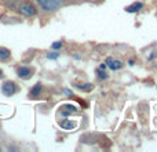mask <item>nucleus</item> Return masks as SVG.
Here are the masks:
<instances>
[{"label": "nucleus", "mask_w": 157, "mask_h": 152, "mask_svg": "<svg viewBox=\"0 0 157 152\" xmlns=\"http://www.w3.org/2000/svg\"><path fill=\"white\" fill-rule=\"evenodd\" d=\"M62 46H63L62 42H55V43H52V44H51V49L52 50H59Z\"/></svg>", "instance_id": "nucleus-13"}, {"label": "nucleus", "mask_w": 157, "mask_h": 152, "mask_svg": "<svg viewBox=\"0 0 157 152\" xmlns=\"http://www.w3.org/2000/svg\"><path fill=\"white\" fill-rule=\"evenodd\" d=\"M40 93H42V84L37 83V84H35V86H33V89L30 90V97H32V98L39 97Z\"/></svg>", "instance_id": "nucleus-8"}, {"label": "nucleus", "mask_w": 157, "mask_h": 152, "mask_svg": "<svg viewBox=\"0 0 157 152\" xmlns=\"http://www.w3.org/2000/svg\"><path fill=\"white\" fill-rule=\"evenodd\" d=\"M99 69H106V64H105V62L103 64H101L99 65Z\"/></svg>", "instance_id": "nucleus-15"}, {"label": "nucleus", "mask_w": 157, "mask_h": 152, "mask_svg": "<svg viewBox=\"0 0 157 152\" xmlns=\"http://www.w3.org/2000/svg\"><path fill=\"white\" fill-rule=\"evenodd\" d=\"M20 13L25 17H33L36 15V8L29 3H23L20 6Z\"/></svg>", "instance_id": "nucleus-3"}, {"label": "nucleus", "mask_w": 157, "mask_h": 152, "mask_svg": "<svg viewBox=\"0 0 157 152\" xmlns=\"http://www.w3.org/2000/svg\"><path fill=\"white\" fill-rule=\"evenodd\" d=\"M142 7H143V3H141V2H135V3H132V4L125 7V11H127V13H138Z\"/></svg>", "instance_id": "nucleus-6"}, {"label": "nucleus", "mask_w": 157, "mask_h": 152, "mask_svg": "<svg viewBox=\"0 0 157 152\" xmlns=\"http://www.w3.org/2000/svg\"><path fill=\"white\" fill-rule=\"evenodd\" d=\"M3 78V71H2V69H0V79Z\"/></svg>", "instance_id": "nucleus-18"}, {"label": "nucleus", "mask_w": 157, "mask_h": 152, "mask_svg": "<svg viewBox=\"0 0 157 152\" xmlns=\"http://www.w3.org/2000/svg\"><path fill=\"white\" fill-rule=\"evenodd\" d=\"M36 3L44 11H57L59 8V3L57 0H36Z\"/></svg>", "instance_id": "nucleus-1"}, {"label": "nucleus", "mask_w": 157, "mask_h": 152, "mask_svg": "<svg viewBox=\"0 0 157 152\" xmlns=\"http://www.w3.org/2000/svg\"><path fill=\"white\" fill-rule=\"evenodd\" d=\"M10 58V51L7 49H0V60H7Z\"/></svg>", "instance_id": "nucleus-11"}, {"label": "nucleus", "mask_w": 157, "mask_h": 152, "mask_svg": "<svg viewBox=\"0 0 157 152\" xmlns=\"http://www.w3.org/2000/svg\"><path fill=\"white\" fill-rule=\"evenodd\" d=\"M59 57V53H48L47 54V58L48 60H57Z\"/></svg>", "instance_id": "nucleus-14"}, {"label": "nucleus", "mask_w": 157, "mask_h": 152, "mask_svg": "<svg viewBox=\"0 0 157 152\" xmlns=\"http://www.w3.org/2000/svg\"><path fill=\"white\" fill-rule=\"evenodd\" d=\"M57 2H58V3L61 4V3H63V2H65V0H57Z\"/></svg>", "instance_id": "nucleus-19"}, {"label": "nucleus", "mask_w": 157, "mask_h": 152, "mask_svg": "<svg viewBox=\"0 0 157 152\" xmlns=\"http://www.w3.org/2000/svg\"><path fill=\"white\" fill-rule=\"evenodd\" d=\"M0 151H2V149H0Z\"/></svg>", "instance_id": "nucleus-20"}, {"label": "nucleus", "mask_w": 157, "mask_h": 152, "mask_svg": "<svg viewBox=\"0 0 157 152\" xmlns=\"http://www.w3.org/2000/svg\"><path fill=\"white\" fill-rule=\"evenodd\" d=\"M59 126L62 127L63 130H72L76 127V123L73 120H69V119H65L62 122H59Z\"/></svg>", "instance_id": "nucleus-7"}, {"label": "nucleus", "mask_w": 157, "mask_h": 152, "mask_svg": "<svg viewBox=\"0 0 157 152\" xmlns=\"http://www.w3.org/2000/svg\"><path fill=\"white\" fill-rule=\"evenodd\" d=\"M61 111H62V115H66V113L69 112H76V107L75 105H63L62 108H61Z\"/></svg>", "instance_id": "nucleus-9"}, {"label": "nucleus", "mask_w": 157, "mask_h": 152, "mask_svg": "<svg viewBox=\"0 0 157 152\" xmlns=\"http://www.w3.org/2000/svg\"><path fill=\"white\" fill-rule=\"evenodd\" d=\"M128 65H131V66H132V65H134V61H132V60H130V61H128Z\"/></svg>", "instance_id": "nucleus-16"}, {"label": "nucleus", "mask_w": 157, "mask_h": 152, "mask_svg": "<svg viewBox=\"0 0 157 152\" xmlns=\"http://www.w3.org/2000/svg\"><path fill=\"white\" fill-rule=\"evenodd\" d=\"M17 75H18L21 79H29L30 75H32V71H30V68H28V66H20L18 71H17Z\"/></svg>", "instance_id": "nucleus-5"}, {"label": "nucleus", "mask_w": 157, "mask_h": 152, "mask_svg": "<svg viewBox=\"0 0 157 152\" xmlns=\"http://www.w3.org/2000/svg\"><path fill=\"white\" fill-rule=\"evenodd\" d=\"M77 89H80V90H83V91H91L92 89H94V84H91V83L78 84V86H77Z\"/></svg>", "instance_id": "nucleus-10"}, {"label": "nucleus", "mask_w": 157, "mask_h": 152, "mask_svg": "<svg viewBox=\"0 0 157 152\" xmlns=\"http://www.w3.org/2000/svg\"><path fill=\"white\" fill-rule=\"evenodd\" d=\"M97 75H98V78L101 80H105V79H108V73L105 72V69H97Z\"/></svg>", "instance_id": "nucleus-12"}, {"label": "nucleus", "mask_w": 157, "mask_h": 152, "mask_svg": "<svg viewBox=\"0 0 157 152\" xmlns=\"http://www.w3.org/2000/svg\"><path fill=\"white\" fill-rule=\"evenodd\" d=\"M105 64H106V66H109L110 69H113V71H117V69H121V68H123V62H121L120 60L112 58V57L106 58Z\"/></svg>", "instance_id": "nucleus-4"}, {"label": "nucleus", "mask_w": 157, "mask_h": 152, "mask_svg": "<svg viewBox=\"0 0 157 152\" xmlns=\"http://www.w3.org/2000/svg\"><path fill=\"white\" fill-rule=\"evenodd\" d=\"M17 91V86L14 82L11 80H7L3 83V86H2V93L4 94V95H7V97H11V95H14Z\"/></svg>", "instance_id": "nucleus-2"}, {"label": "nucleus", "mask_w": 157, "mask_h": 152, "mask_svg": "<svg viewBox=\"0 0 157 152\" xmlns=\"http://www.w3.org/2000/svg\"><path fill=\"white\" fill-rule=\"evenodd\" d=\"M65 94H68V95H70V94H72V91H69V90H65Z\"/></svg>", "instance_id": "nucleus-17"}]
</instances>
